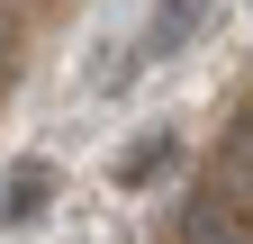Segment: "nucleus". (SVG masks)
Here are the masks:
<instances>
[{
    "mask_svg": "<svg viewBox=\"0 0 253 244\" xmlns=\"http://www.w3.org/2000/svg\"><path fill=\"white\" fill-rule=\"evenodd\" d=\"M208 9H217V0H154V9H145V27L126 37L118 81H126V73H163L172 54H190V45H199V27H208Z\"/></svg>",
    "mask_w": 253,
    "mask_h": 244,
    "instance_id": "obj_1",
    "label": "nucleus"
},
{
    "mask_svg": "<svg viewBox=\"0 0 253 244\" xmlns=\"http://www.w3.org/2000/svg\"><path fill=\"white\" fill-rule=\"evenodd\" d=\"M54 199H63V172L45 154H18L9 172H0V235H37Z\"/></svg>",
    "mask_w": 253,
    "mask_h": 244,
    "instance_id": "obj_2",
    "label": "nucleus"
},
{
    "mask_svg": "<svg viewBox=\"0 0 253 244\" xmlns=\"http://www.w3.org/2000/svg\"><path fill=\"white\" fill-rule=\"evenodd\" d=\"M172 172H181V127H136L109 154V181H118V190H154V181H172Z\"/></svg>",
    "mask_w": 253,
    "mask_h": 244,
    "instance_id": "obj_3",
    "label": "nucleus"
},
{
    "mask_svg": "<svg viewBox=\"0 0 253 244\" xmlns=\"http://www.w3.org/2000/svg\"><path fill=\"white\" fill-rule=\"evenodd\" d=\"M199 190L253 226V118H235V127L217 136V163H208V181H199Z\"/></svg>",
    "mask_w": 253,
    "mask_h": 244,
    "instance_id": "obj_4",
    "label": "nucleus"
},
{
    "mask_svg": "<svg viewBox=\"0 0 253 244\" xmlns=\"http://www.w3.org/2000/svg\"><path fill=\"white\" fill-rule=\"evenodd\" d=\"M181 244H253V226L235 217V208H217L208 190H190V208H181Z\"/></svg>",
    "mask_w": 253,
    "mask_h": 244,
    "instance_id": "obj_5",
    "label": "nucleus"
},
{
    "mask_svg": "<svg viewBox=\"0 0 253 244\" xmlns=\"http://www.w3.org/2000/svg\"><path fill=\"white\" fill-rule=\"evenodd\" d=\"M9 54H18V18H9V0H0V73H9Z\"/></svg>",
    "mask_w": 253,
    "mask_h": 244,
    "instance_id": "obj_6",
    "label": "nucleus"
},
{
    "mask_svg": "<svg viewBox=\"0 0 253 244\" xmlns=\"http://www.w3.org/2000/svg\"><path fill=\"white\" fill-rule=\"evenodd\" d=\"M9 9H18V0H9Z\"/></svg>",
    "mask_w": 253,
    "mask_h": 244,
    "instance_id": "obj_7",
    "label": "nucleus"
}]
</instances>
